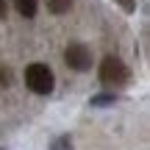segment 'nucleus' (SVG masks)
Here are the masks:
<instances>
[{
	"instance_id": "obj_1",
	"label": "nucleus",
	"mask_w": 150,
	"mask_h": 150,
	"mask_svg": "<svg viewBox=\"0 0 150 150\" xmlns=\"http://www.w3.org/2000/svg\"><path fill=\"white\" fill-rule=\"evenodd\" d=\"M131 78V70L128 64H125L122 59H117V56H106L100 64V81L103 86H111V89H117V86H125Z\"/></svg>"
},
{
	"instance_id": "obj_2",
	"label": "nucleus",
	"mask_w": 150,
	"mask_h": 150,
	"mask_svg": "<svg viewBox=\"0 0 150 150\" xmlns=\"http://www.w3.org/2000/svg\"><path fill=\"white\" fill-rule=\"evenodd\" d=\"M25 83L31 92H36V95H50L56 86V78H53V70H50L47 64H31L25 67Z\"/></svg>"
},
{
	"instance_id": "obj_7",
	"label": "nucleus",
	"mask_w": 150,
	"mask_h": 150,
	"mask_svg": "<svg viewBox=\"0 0 150 150\" xmlns=\"http://www.w3.org/2000/svg\"><path fill=\"white\" fill-rule=\"evenodd\" d=\"M114 100H117L114 95H97V97H92V106H111Z\"/></svg>"
},
{
	"instance_id": "obj_8",
	"label": "nucleus",
	"mask_w": 150,
	"mask_h": 150,
	"mask_svg": "<svg viewBox=\"0 0 150 150\" xmlns=\"http://www.w3.org/2000/svg\"><path fill=\"white\" fill-rule=\"evenodd\" d=\"M11 83V70L6 64H0V86H8Z\"/></svg>"
},
{
	"instance_id": "obj_9",
	"label": "nucleus",
	"mask_w": 150,
	"mask_h": 150,
	"mask_svg": "<svg viewBox=\"0 0 150 150\" xmlns=\"http://www.w3.org/2000/svg\"><path fill=\"white\" fill-rule=\"evenodd\" d=\"M6 17V0H0V20Z\"/></svg>"
},
{
	"instance_id": "obj_3",
	"label": "nucleus",
	"mask_w": 150,
	"mask_h": 150,
	"mask_svg": "<svg viewBox=\"0 0 150 150\" xmlns=\"http://www.w3.org/2000/svg\"><path fill=\"white\" fill-rule=\"evenodd\" d=\"M64 61H67V67H72V70L86 72L92 67V50L86 47L83 42H72V45H67V50H64Z\"/></svg>"
},
{
	"instance_id": "obj_6",
	"label": "nucleus",
	"mask_w": 150,
	"mask_h": 150,
	"mask_svg": "<svg viewBox=\"0 0 150 150\" xmlns=\"http://www.w3.org/2000/svg\"><path fill=\"white\" fill-rule=\"evenodd\" d=\"M50 150H72V139H70V136H59Z\"/></svg>"
},
{
	"instance_id": "obj_5",
	"label": "nucleus",
	"mask_w": 150,
	"mask_h": 150,
	"mask_svg": "<svg viewBox=\"0 0 150 150\" xmlns=\"http://www.w3.org/2000/svg\"><path fill=\"white\" fill-rule=\"evenodd\" d=\"M50 14H67L72 8V0H45Z\"/></svg>"
},
{
	"instance_id": "obj_4",
	"label": "nucleus",
	"mask_w": 150,
	"mask_h": 150,
	"mask_svg": "<svg viewBox=\"0 0 150 150\" xmlns=\"http://www.w3.org/2000/svg\"><path fill=\"white\" fill-rule=\"evenodd\" d=\"M14 8L20 11L22 17H36V8H39V0H14Z\"/></svg>"
}]
</instances>
